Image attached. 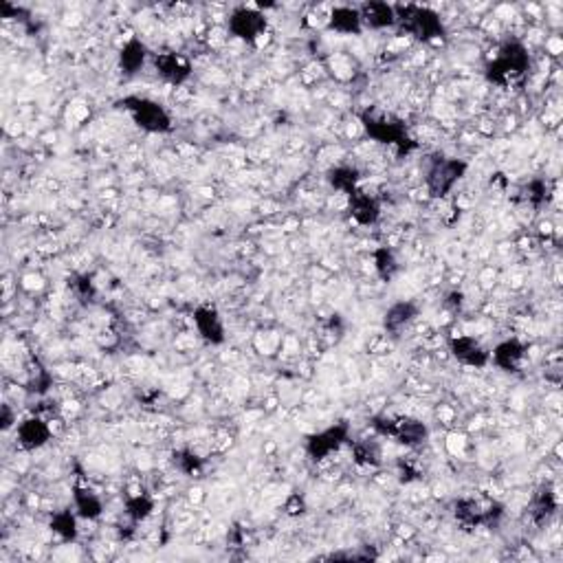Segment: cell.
<instances>
[{"instance_id":"cell-1","label":"cell","mask_w":563,"mask_h":563,"mask_svg":"<svg viewBox=\"0 0 563 563\" xmlns=\"http://www.w3.org/2000/svg\"><path fill=\"white\" fill-rule=\"evenodd\" d=\"M49 438V429L42 425V420H29L20 427V442L24 447H38Z\"/></svg>"}]
</instances>
